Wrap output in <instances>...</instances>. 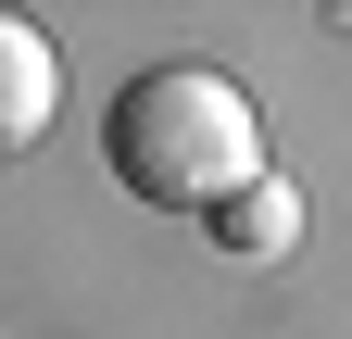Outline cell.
Masks as SVG:
<instances>
[{"label": "cell", "instance_id": "1", "mask_svg": "<svg viewBox=\"0 0 352 339\" xmlns=\"http://www.w3.org/2000/svg\"><path fill=\"white\" fill-rule=\"evenodd\" d=\"M101 163H113V189L126 201H151V214H227L239 189H264L277 163H264V113L239 75H214V63H151V75H126L113 113H101Z\"/></svg>", "mask_w": 352, "mask_h": 339}, {"label": "cell", "instance_id": "2", "mask_svg": "<svg viewBox=\"0 0 352 339\" xmlns=\"http://www.w3.org/2000/svg\"><path fill=\"white\" fill-rule=\"evenodd\" d=\"M51 101H63V75H51V38H38L25 13H0V126H13V151L51 126Z\"/></svg>", "mask_w": 352, "mask_h": 339}, {"label": "cell", "instance_id": "3", "mask_svg": "<svg viewBox=\"0 0 352 339\" xmlns=\"http://www.w3.org/2000/svg\"><path fill=\"white\" fill-rule=\"evenodd\" d=\"M214 239H227V251H252V264H277V251L302 239V189H289V176H264V189H239L227 214H214Z\"/></svg>", "mask_w": 352, "mask_h": 339}]
</instances>
